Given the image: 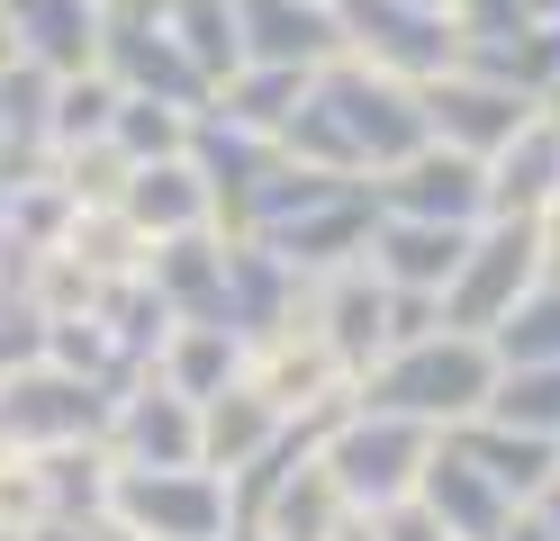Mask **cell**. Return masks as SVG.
Masks as SVG:
<instances>
[{
  "mask_svg": "<svg viewBox=\"0 0 560 541\" xmlns=\"http://www.w3.org/2000/svg\"><path fill=\"white\" fill-rule=\"evenodd\" d=\"M362 407H389V415H416V424H470L488 397H498V343L488 334H462V325H434V334H407L353 379Z\"/></svg>",
  "mask_w": 560,
  "mask_h": 541,
  "instance_id": "obj_1",
  "label": "cell"
},
{
  "mask_svg": "<svg viewBox=\"0 0 560 541\" xmlns=\"http://www.w3.org/2000/svg\"><path fill=\"white\" fill-rule=\"evenodd\" d=\"M434 443H443L434 424H416V415H389V407H362V397H343V407L326 415V433H317V460L335 469V487H343V505H353V515H380V505L416 496V479H425Z\"/></svg>",
  "mask_w": 560,
  "mask_h": 541,
  "instance_id": "obj_2",
  "label": "cell"
},
{
  "mask_svg": "<svg viewBox=\"0 0 560 541\" xmlns=\"http://www.w3.org/2000/svg\"><path fill=\"white\" fill-rule=\"evenodd\" d=\"M317 99H326V118L343 127V144H353L362 180L389 172V163H407L416 144L434 136V127H425V82H398V72H380V63H362V55H335V63L317 72Z\"/></svg>",
  "mask_w": 560,
  "mask_h": 541,
  "instance_id": "obj_3",
  "label": "cell"
},
{
  "mask_svg": "<svg viewBox=\"0 0 560 541\" xmlns=\"http://www.w3.org/2000/svg\"><path fill=\"white\" fill-rule=\"evenodd\" d=\"M109 407L118 388H100L63 361H19L0 371V451H63V443H100L109 433Z\"/></svg>",
  "mask_w": 560,
  "mask_h": 541,
  "instance_id": "obj_4",
  "label": "cell"
},
{
  "mask_svg": "<svg viewBox=\"0 0 560 541\" xmlns=\"http://www.w3.org/2000/svg\"><path fill=\"white\" fill-rule=\"evenodd\" d=\"M542 271H551V235L534 226V216H479L462 271H452V289H443V325H462V334H498L506 307Z\"/></svg>",
  "mask_w": 560,
  "mask_h": 541,
  "instance_id": "obj_5",
  "label": "cell"
},
{
  "mask_svg": "<svg viewBox=\"0 0 560 541\" xmlns=\"http://www.w3.org/2000/svg\"><path fill=\"white\" fill-rule=\"evenodd\" d=\"M109 515L136 541H235L218 469H118L109 479Z\"/></svg>",
  "mask_w": 560,
  "mask_h": 541,
  "instance_id": "obj_6",
  "label": "cell"
},
{
  "mask_svg": "<svg viewBox=\"0 0 560 541\" xmlns=\"http://www.w3.org/2000/svg\"><path fill=\"white\" fill-rule=\"evenodd\" d=\"M335 19H343V55L398 72V82H434L462 63L452 10H425V0H335Z\"/></svg>",
  "mask_w": 560,
  "mask_h": 541,
  "instance_id": "obj_7",
  "label": "cell"
},
{
  "mask_svg": "<svg viewBox=\"0 0 560 541\" xmlns=\"http://www.w3.org/2000/svg\"><path fill=\"white\" fill-rule=\"evenodd\" d=\"M244 379H254V388H262L290 424H326L343 397H353V371H343V361H335V343L317 334V325H307V307L280 325V334L244 343Z\"/></svg>",
  "mask_w": 560,
  "mask_h": 541,
  "instance_id": "obj_8",
  "label": "cell"
},
{
  "mask_svg": "<svg viewBox=\"0 0 560 541\" xmlns=\"http://www.w3.org/2000/svg\"><path fill=\"white\" fill-rule=\"evenodd\" d=\"M534 91L524 82H506V72H488V63H452V72H434L425 82V127H434V144H462V154H498V144L534 118Z\"/></svg>",
  "mask_w": 560,
  "mask_h": 541,
  "instance_id": "obj_9",
  "label": "cell"
},
{
  "mask_svg": "<svg viewBox=\"0 0 560 541\" xmlns=\"http://www.w3.org/2000/svg\"><path fill=\"white\" fill-rule=\"evenodd\" d=\"M371 199L380 216H434V226H479L488 216V163L462 154V144H416L407 163L371 172Z\"/></svg>",
  "mask_w": 560,
  "mask_h": 541,
  "instance_id": "obj_10",
  "label": "cell"
},
{
  "mask_svg": "<svg viewBox=\"0 0 560 541\" xmlns=\"http://www.w3.org/2000/svg\"><path fill=\"white\" fill-rule=\"evenodd\" d=\"M100 443H109L118 469H208V460H199V407H190L182 388H163L154 371H136V379L118 388Z\"/></svg>",
  "mask_w": 560,
  "mask_h": 541,
  "instance_id": "obj_11",
  "label": "cell"
},
{
  "mask_svg": "<svg viewBox=\"0 0 560 541\" xmlns=\"http://www.w3.org/2000/svg\"><path fill=\"white\" fill-rule=\"evenodd\" d=\"M100 72L118 91H145V99H172V108H208V72L182 55V36L145 10H100Z\"/></svg>",
  "mask_w": 560,
  "mask_h": 541,
  "instance_id": "obj_12",
  "label": "cell"
},
{
  "mask_svg": "<svg viewBox=\"0 0 560 541\" xmlns=\"http://www.w3.org/2000/svg\"><path fill=\"white\" fill-rule=\"evenodd\" d=\"M307 325L335 343V361L343 371H371L380 352H389V280H380L371 262H343V271H326V280H307Z\"/></svg>",
  "mask_w": 560,
  "mask_h": 541,
  "instance_id": "obj_13",
  "label": "cell"
},
{
  "mask_svg": "<svg viewBox=\"0 0 560 541\" xmlns=\"http://www.w3.org/2000/svg\"><path fill=\"white\" fill-rule=\"evenodd\" d=\"M371 226H380V199H371V180H353V190L299 208L290 226H271L262 244H271L299 280H326V271H343V262H362V252H371Z\"/></svg>",
  "mask_w": 560,
  "mask_h": 541,
  "instance_id": "obj_14",
  "label": "cell"
},
{
  "mask_svg": "<svg viewBox=\"0 0 560 541\" xmlns=\"http://www.w3.org/2000/svg\"><path fill=\"white\" fill-rule=\"evenodd\" d=\"M235 36L244 63H290V72H326L343 55L335 0H235Z\"/></svg>",
  "mask_w": 560,
  "mask_h": 541,
  "instance_id": "obj_15",
  "label": "cell"
},
{
  "mask_svg": "<svg viewBox=\"0 0 560 541\" xmlns=\"http://www.w3.org/2000/svg\"><path fill=\"white\" fill-rule=\"evenodd\" d=\"M416 505L452 532V541H498L524 505L488 479V469L470 460V451H452V443H434V460H425V479H416Z\"/></svg>",
  "mask_w": 560,
  "mask_h": 541,
  "instance_id": "obj_16",
  "label": "cell"
},
{
  "mask_svg": "<svg viewBox=\"0 0 560 541\" xmlns=\"http://www.w3.org/2000/svg\"><path fill=\"white\" fill-rule=\"evenodd\" d=\"M145 280H154V298L172 307V325H226V226L163 235L145 252Z\"/></svg>",
  "mask_w": 560,
  "mask_h": 541,
  "instance_id": "obj_17",
  "label": "cell"
},
{
  "mask_svg": "<svg viewBox=\"0 0 560 541\" xmlns=\"http://www.w3.org/2000/svg\"><path fill=\"white\" fill-rule=\"evenodd\" d=\"M560 199V118H551V99L524 118L498 154H488V216H551Z\"/></svg>",
  "mask_w": 560,
  "mask_h": 541,
  "instance_id": "obj_18",
  "label": "cell"
},
{
  "mask_svg": "<svg viewBox=\"0 0 560 541\" xmlns=\"http://www.w3.org/2000/svg\"><path fill=\"white\" fill-rule=\"evenodd\" d=\"M299 307H307V280L280 262L262 235H226V325H235V334L262 343V334H280Z\"/></svg>",
  "mask_w": 560,
  "mask_h": 541,
  "instance_id": "obj_19",
  "label": "cell"
},
{
  "mask_svg": "<svg viewBox=\"0 0 560 541\" xmlns=\"http://www.w3.org/2000/svg\"><path fill=\"white\" fill-rule=\"evenodd\" d=\"M462 252H470V226H434V216H380L362 262L389 280V289L443 298V289H452V271H462Z\"/></svg>",
  "mask_w": 560,
  "mask_h": 541,
  "instance_id": "obj_20",
  "label": "cell"
},
{
  "mask_svg": "<svg viewBox=\"0 0 560 541\" xmlns=\"http://www.w3.org/2000/svg\"><path fill=\"white\" fill-rule=\"evenodd\" d=\"M55 82L63 72L27 55L0 63V180H37L55 163Z\"/></svg>",
  "mask_w": 560,
  "mask_h": 541,
  "instance_id": "obj_21",
  "label": "cell"
},
{
  "mask_svg": "<svg viewBox=\"0 0 560 541\" xmlns=\"http://www.w3.org/2000/svg\"><path fill=\"white\" fill-rule=\"evenodd\" d=\"M118 208L145 226V244H163V235H199V226H218V190L199 180V163L190 154H163V163H136L127 172V190H118Z\"/></svg>",
  "mask_w": 560,
  "mask_h": 541,
  "instance_id": "obj_22",
  "label": "cell"
},
{
  "mask_svg": "<svg viewBox=\"0 0 560 541\" xmlns=\"http://www.w3.org/2000/svg\"><path fill=\"white\" fill-rule=\"evenodd\" d=\"M443 443H452V451H470V460H479L515 505H542V496L560 487V443H542V433H515V424H498V415L452 424Z\"/></svg>",
  "mask_w": 560,
  "mask_h": 541,
  "instance_id": "obj_23",
  "label": "cell"
},
{
  "mask_svg": "<svg viewBox=\"0 0 560 541\" xmlns=\"http://www.w3.org/2000/svg\"><path fill=\"white\" fill-rule=\"evenodd\" d=\"M10 46L46 72H91L100 63V0H0Z\"/></svg>",
  "mask_w": 560,
  "mask_h": 541,
  "instance_id": "obj_24",
  "label": "cell"
},
{
  "mask_svg": "<svg viewBox=\"0 0 560 541\" xmlns=\"http://www.w3.org/2000/svg\"><path fill=\"white\" fill-rule=\"evenodd\" d=\"M280 433H290V415H280L254 379H235V388H218V397L199 407V460L218 469V479H235V469H244V460H262Z\"/></svg>",
  "mask_w": 560,
  "mask_h": 541,
  "instance_id": "obj_25",
  "label": "cell"
},
{
  "mask_svg": "<svg viewBox=\"0 0 560 541\" xmlns=\"http://www.w3.org/2000/svg\"><path fill=\"white\" fill-rule=\"evenodd\" d=\"M190 163H199V180L218 190V226H235L244 216V199H254V180L280 163V144L271 136H254V127H226V118H190Z\"/></svg>",
  "mask_w": 560,
  "mask_h": 541,
  "instance_id": "obj_26",
  "label": "cell"
},
{
  "mask_svg": "<svg viewBox=\"0 0 560 541\" xmlns=\"http://www.w3.org/2000/svg\"><path fill=\"white\" fill-rule=\"evenodd\" d=\"M343 524H353V505H343V487H335V469L307 451L290 479L271 487V505L254 515V541H343Z\"/></svg>",
  "mask_w": 560,
  "mask_h": 541,
  "instance_id": "obj_27",
  "label": "cell"
},
{
  "mask_svg": "<svg viewBox=\"0 0 560 541\" xmlns=\"http://www.w3.org/2000/svg\"><path fill=\"white\" fill-rule=\"evenodd\" d=\"M145 371H154L163 388H182L190 407H208L218 388L244 379V334H235V325H172V334L154 343Z\"/></svg>",
  "mask_w": 560,
  "mask_h": 541,
  "instance_id": "obj_28",
  "label": "cell"
},
{
  "mask_svg": "<svg viewBox=\"0 0 560 541\" xmlns=\"http://www.w3.org/2000/svg\"><path fill=\"white\" fill-rule=\"evenodd\" d=\"M317 91V72H290V63H235L218 91H208V118H226V127H254L280 144V127L299 118V99Z\"/></svg>",
  "mask_w": 560,
  "mask_h": 541,
  "instance_id": "obj_29",
  "label": "cell"
},
{
  "mask_svg": "<svg viewBox=\"0 0 560 541\" xmlns=\"http://www.w3.org/2000/svg\"><path fill=\"white\" fill-rule=\"evenodd\" d=\"M46 252H73L91 280H136L154 244H145V226H136L127 208H73V226H63Z\"/></svg>",
  "mask_w": 560,
  "mask_h": 541,
  "instance_id": "obj_30",
  "label": "cell"
},
{
  "mask_svg": "<svg viewBox=\"0 0 560 541\" xmlns=\"http://www.w3.org/2000/svg\"><path fill=\"white\" fill-rule=\"evenodd\" d=\"M479 415H498V424H515V433L560 443V361H506V371H498V397H488Z\"/></svg>",
  "mask_w": 560,
  "mask_h": 541,
  "instance_id": "obj_31",
  "label": "cell"
},
{
  "mask_svg": "<svg viewBox=\"0 0 560 541\" xmlns=\"http://www.w3.org/2000/svg\"><path fill=\"white\" fill-rule=\"evenodd\" d=\"M488 343H498V371L506 361H560V271H542L534 289H524Z\"/></svg>",
  "mask_w": 560,
  "mask_h": 541,
  "instance_id": "obj_32",
  "label": "cell"
},
{
  "mask_svg": "<svg viewBox=\"0 0 560 541\" xmlns=\"http://www.w3.org/2000/svg\"><path fill=\"white\" fill-rule=\"evenodd\" d=\"M118 82H109V72H63V82H55V154H63V144H91V136H109L118 127Z\"/></svg>",
  "mask_w": 560,
  "mask_h": 541,
  "instance_id": "obj_33",
  "label": "cell"
},
{
  "mask_svg": "<svg viewBox=\"0 0 560 541\" xmlns=\"http://www.w3.org/2000/svg\"><path fill=\"white\" fill-rule=\"evenodd\" d=\"M127 172H136V154L118 136H91V144H63V154H55V180L73 190V208H118Z\"/></svg>",
  "mask_w": 560,
  "mask_h": 541,
  "instance_id": "obj_34",
  "label": "cell"
},
{
  "mask_svg": "<svg viewBox=\"0 0 560 541\" xmlns=\"http://www.w3.org/2000/svg\"><path fill=\"white\" fill-rule=\"evenodd\" d=\"M190 118H199V108H172V99H145V91H127L118 99V144H127V154L136 163H163V154H190Z\"/></svg>",
  "mask_w": 560,
  "mask_h": 541,
  "instance_id": "obj_35",
  "label": "cell"
},
{
  "mask_svg": "<svg viewBox=\"0 0 560 541\" xmlns=\"http://www.w3.org/2000/svg\"><path fill=\"white\" fill-rule=\"evenodd\" d=\"M343 541H452V532H443L416 496H398V505H380V515H353V524H343Z\"/></svg>",
  "mask_w": 560,
  "mask_h": 541,
  "instance_id": "obj_36",
  "label": "cell"
},
{
  "mask_svg": "<svg viewBox=\"0 0 560 541\" xmlns=\"http://www.w3.org/2000/svg\"><path fill=\"white\" fill-rule=\"evenodd\" d=\"M498 541H560V532H551V515H542V505H524V515H515Z\"/></svg>",
  "mask_w": 560,
  "mask_h": 541,
  "instance_id": "obj_37",
  "label": "cell"
},
{
  "mask_svg": "<svg viewBox=\"0 0 560 541\" xmlns=\"http://www.w3.org/2000/svg\"><path fill=\"white\" fill-rule=\"evenodd\" d=\"M524 19H534V27H560V0H524Z\"/></svg>",
  "mask_w": 560,
  "mask_h": 541,
  "instance_id": "obj_38",
  "label": "cell"
},
{
  "mask_svg": "<svg viewBox=\"0 0 560 541\" xmlns=\"http://www.w3.org/2000/svg\"><path fill=\"white\" fill-rule=\"evenodd\" d=\"M542 515H551V532H560V487H551V496H542Z\"/></svg>",
  "mask_w": 560,
  "mask_h": 541,
  "instance_id": "obj_39",
  "label": "cell"
},
{
  "mask_svg": "<svg viewBox=\"0 0 560 541\" xmlns=\"http://www.w3.org/2000/svg\"><path fill=\"white\" fill-rule=\"evenodd\" d=\"M0 235H10V190H0Z\"/></svg>",
  "mask_w": 560,
  "mask_h": 541,
  "instance_id": "obj_40",
  "label": "cell"
},
{
  "mask_svg": "<svg viewBox=\"0 0 560 541\" xmlns=\"http://www.w3.org/2000/svg\"><path fill=\"white\" fill-rule=\"evenodd\" d=\"M425 10H452V0H425Z\"/></svg>",
  "mask_w": 560,
  "mask_h": 541,
  "instance_id": "obj_41",
  "label": "cell"
},
{
  "mask_svg": "<svg viewBox=\"0 0 560 541\" xmlns=\"http://www.w3.org/2000/svg\"><path fill=\"white\" fill-rule=\"evenodd\" d=\"M551 118H560V91H551Z\"/></svg>",
  "mask_w": 560,
  "mask_h": 541,
  "instance_id": "obj_42",
  "label": "cell"
},
{
  "mask_svg": "<svg viewBox=\"0 0 560 541\" xmlns=\"http://www.w3.org/2000/svg\"><path fill=\"white\" fill-rule=\"evenodd\" d=\"M0 541H19V532H0Z\"/></svg>",
  "mask_w": 560,
  "mask_h": 541,
  "instance_id": "obj_43",
  "label": "cell"
}]
</instances>
